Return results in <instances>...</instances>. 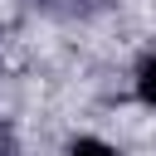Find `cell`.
I'll return each mask as SVG.
<instances>
[{
	"label": "cell",
	"mask_w": 156,
	"mask_h": 156,
	"mask_svg": "<svg viewBox=\"0 0 156 156\" xmlns=\"http://www.w3.org/2000/svg\"><path fill=\"white\" fill-rule=\"evenodd\" d=\"M132 88H136V98L146 102V107H156V49L136 63V73H132Z\"/></svg>",
	"instance_id": "cell-1"
},
{
	"label": "cell",
	"mask_w": 156,
	"mask_h": 156,
	"mask_svg": "<svg viewBox=\"0 0 156 156\" xmlns=\"http://www.w3.org/2000/svg\"><path fill=\"white\" fill-rule=\"evenodd\" d=\"M68 156H117V146L102 141V136H73L68 141Z\"/></svg>",
	"instance_id": "cell-2"
},
{
	"label": "cell",
	"mask_w": 156,
	"mask_h": 156,
	"mask_svg": "<svg viewBox=\"0 0 156 156\" xmlns=\"http://www.w3.org/2000/svg\"><path fill=\"white\" fill-rule=\"evenodd\" d=\"M0 156H20V146H15V132L0 122Z\"/></svg>",
	"instance_id": "cell-3"
}]
</instances>
